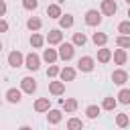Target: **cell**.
Masks as SVG:
<instances>
[{"label": "cell", "mask_w": 130, "mask_h": 130, "mask_svg": "<svg viewBox=\"0 0 130 130\" xmlns=\"http://www.w3.org/2000/svg\"><path fill=\"white\" fill-rule=\"evenodd\" d=\"M126 4H128V6H130V0H126Z\"/></svg>", "instance_id": "cell-37"}, {"label": "cell", "mask_w": 130, "mask_h": 130, "mask_svg": "<svg viewBox=\"0 0 130 130\" xmlns=\"http://www.w3.org/2000/svg\"><path fill=\"white\" fill-rule=\"evenodd\" d=\"M116 106H118V100H116L114 95H108V98H104V102H102V110H108V112L116 110Z\"/></svg>", "instance_id": "cell-20"}, {"label": "cell", "mask_w": 130, "mask_h": 130, "mask_svg": "<svg viewBox=\"0 0 130 130\" xmlns=\"http://www.w3.org/2000/svg\"><path fill=\"white\" fill-rule=\"evenodd\" d=\"M22 100V89H16V87H10L6 91V102L8 104H18Z\"/></svg>", "instance_id": "cell-9"}, {"label": "cell", "mask_w": 130, "mask_h": 130, "mask_svg": "<svg viewBox=\"0 0 130 130\" xmlns=\"http://www.w3.org/2000/svg\"><path fill=\"white\" fill-rule=\"evenodd\" d=\"M100 112H102L100 106H87V108H85V116H87L89 120H95V118L100 116Z\"/></svg>", "instance_id": "cell-27"}, {"label": "cell", "mask_w": 130, "mask_h": 130, "mask_svg": "<svg viewBox=\"0 0 130 130\" xmlns=\"http://www.w3.org/2000/svg\"><path fill=\"white\" fill-rule=\"evenodd\" d=\"M61 110H49L47 112V120H49V124H59L61 122Z\"/></svg>", "instance_id": "cell-23"}, {"label": "cell", "mask_w": 130, "mask_h": 130, "mask_svg": "<svg viewBox=\"0 0 130 130\" xmlns=\"http://www.w3.org/2000/svg\"><path fill=\"white\" fill-rule=\"evenodd\" d=\"M130 124V116L128 114H116V126L118 128H126Z\"/></svg>", "instance_id": "cell-28"}, {"label": "cell", "mask_w": 130, "mask_h": 130, "mask_svg": "<svg viewBox=\"0 0 130 130\" xmlns=\"http://www.w3.org/2000/svg\"><path fill=\"white\" fill-rule=\"evenodd\" d=\"M47 16H49V18H61V16H63L61 6H59V4H49V8H47Z\"/></svg>", "instance_id": "cell-21"}, {"label": "cell", "mask_w": 130, "mask_h": 130, "mask_svg": "<svg viewBox=\"0 0 130 130\" xmlns=\"http://www.w3.org/2000/svg\"><path fill=\"white\" fill-rule=\"evenodd\" d=\"M47 43H49V45H61V43H63V32H61V28H51V30L47 32Z\"/></svg>", "instance_id": "cell-8"}, {"label": "cell", "mask_w": 130, "mask_h": 130, "mask_svg": "<svg viewBox=\"0 0 130 130\" xmlns=\"http://www.w3.org/2000/svg\"><path fill=\"white\" fill-rule=\"evenodd\" d=\"M112 81H114L116 85H124V83L128 81V73H126L124 69H114V73H112Z\"/></svg>", "instance_id": "cell-10"}, {"label": "cell", "mask_w": 130, "mask_h": 130, "mask_svg": "<svg viewBox=\"0 0 130 130\" xmlns=\"http://www.w3.org/2000/svg\"><path fill=\"white\" fill-rule=\"evenodd\" d=\"M100 22H102V12H100V10L91 8V10L85 12V24H87V26H98Z\"/></svg>", "instance_id": "cell-2"}, {"label": "cell", "mask_w": 130, "mask_h": 130, "mask_svg": "<svg viewBox=\"0 0 130 130\" xmlns=\"http://www.w3.org/2000/svg\"><path fill=\"white\" fill-rule=\"evenodd\" d=\"M63 110H65L67 114H73V112L77 110V100H75V98H67V100L63 102Z\"/></svg>", "instance_id": "cell-22"}, {"label": "cell", "mask_w": 130, "mask_h": 130, "mask_svg": "<svg viewBox=\"0 0 130 130\" xmlns=\"http://www.w3.org/2000/svg\"><path fill=\"white\" fill-rule=\"evenodd\" d=\"M45 41H47V37H43L39 32H32L30 35V47H35V49H41L45 45Z\"/></svg>", "instance_id": "cell-19"}, {"label": "cell", "mask_w": 130, "mask_h": 130, "mask_svg": "<svg viewBox=\"0 0 130 130\" xmlns=\"http://www.w3.org/2000/svg\"><path fill=\"white\" fill-rule=\"evenodd\" d=\"M116 98H118V102H120V104L128 106V104H130V89H128V87H122V89L118 91V95H116Z\"/></svg>", "instance_id": "cell-24"}, {"label": "cell", "mask_w": 130, "mask_h": 130, "mask_svg": "<svg viewBox=\"0 0 130 130\" xmlns=\"http://www.w3.org/2000/svg\"><path fill=\"white\" fill-rule=\"evenodd\" d=\"M128 20H130V6H128Z\"/></svg>", "instance_id": "cell-36"}, {"label": "cell", "mask_w": 130, "mask_h": 130, "mask_svg": "<svg viewBox=\"0 0 130 130\" xmlns=\"http://www.w3.org/2000/svg\"><path fill=\"white\" fill-rule=\"evenodd\" d=\"M67 130H83V122L79 118H69L67 120Z\"/></svg>", "instance_id": "cell-29"}, {"label": "cell", "mask_w": 130, "mask_h": 130, "mask_svg": "<svg viewBox=\"0 0 130 130\" xmlns=\"http://www.w3.org/2000/svg\"><path fill=\"white\" fill-rule=\"evenodd\" d=\"M18 130H32V128H30V126H20Z\"/></svg>", "instance_id": "cell-35"}, {"label": "cell", "mask_w": 130, "mask_h": 130, "mask_svg": "<svg viewBox=\"0 0 130 130\" xmlns=\"http://www.w3.org/2000/svg\"><path fill=\"white\" fill-rule=\"evenodd\" d=\"M116 45H118L120 49H130V37L118 35V37H116Z\"/></svg>", "instance_id": "cell-30"}, {"label": "cell", "mask_w": 130, "mask_h": 130, "mask_svg": "<svg viewBox=\"0 0 130 130\" xmlns=\"http://www.w3.org/2000/svg\"><path fill=\"white\" fill-rule=\"evenodd\" d=\"M91 41H93L95 47H106V43H108V35H106V32H93V35H91Z\"/></svg>", "instance_id": "cell-18"}, {"label": "cell", "mask_w": 130, "mask_h": 130, "mask_svg": "<svg viewBox=\"0 0 130 130\" xmlns=\"http://www.w3.org/2000/svg\"><path fill=\"white\" fill-rule=\"evenodd\" d=\"M57 75H61V69H59L57 65H49V69H47V77H57Z\"/></svg>", "instance_id": "cell-32"}, {"label": "cell", "mask_w": 130, "mask_h": 130, "mask_svg": "<svg viewBox=\"0 0 130 130\" xmlns=\"http://www.w3.org/2000/svg\"><path fill=\"white\" fill-rule=\"evenodd\" d=\"M104 16H114L118 12V4L116 0H102V10H100Z\"/></svg>", "instance_id": "cell-6"}, {"label": "cell", "mask_w": 130, "mask_h": 130, "mask_svg": "<svg viewBox=\"0 0 130 130\" xmlns=\"http://www.w3.org/2000/svg\"><path fill=\"white\" fill-rule=\"evenodd\" d=\"M41 26H43V20H41L39 16H30V18L26 20V28H28V30H32V32H37Z\"/></svg>", "instance_id": "cell-17"}, {"label": "cell", "mask_w": 130, "mask_h": 130, "mask_svg": "<svg viewBox=\"0 0 130 130\" xmlns=\"http://www.w3.org/2000/svg\"><path fill=\"white\" fill-rule=\"evenodd\" d=\"M49 91L53 95H63L65 93V81H49Z\"/></svg>", "instance_id": "cell-13"}, {"label": "cell", "mask_w": 130, "mask_h": 130, "mask_svg": "<svg viewBox=\"0 0 130 130\" xmlns=\"http://www.w3.org/2000/svg\"><path fill=\"white\" fill-rule=\"evenodd\" d=\"M73 55H75V45H73V43H61V45H59V59L71 61Z\"/></svg>", "instance_id": "cell-1"}, {"label": "cell", "mask_w": 130, "mask_h": 130, "mask_svg": "<svg viewBox=\"0 0 130 130\" xmlns=\"http://www.w3.org/2000/svg\"><path fill=\"white\" fill-rule=\"evenodd\" d=\"M75 75H77V71L73 69V67H69V65H65L63 69H61V81H73L75 79Z\"/></svg>", "instance_id": "cell-14"}, {"label": "cell", "mask_w": 130, "mask_h": 130, "mask_svg": "<svg viewBox=\"0 0 130 130\" xmlns=\"http://www.w3.org/2000/svg\"><path fill=\"white\" fill-rule=\"evenodd\" d=\"M49 110H51V100L49 98H39L35 102V112L43 114V112H49Z\"/></svg>", "instance_id": "cell-11"}, {"label": "cell", "mask_w": 130, "mask_h": 130, "mask_svg": "<svg viewBox=\"0 0 130 130\" xmlns=\"http://www.w3.org/2000/svg\"><path fill=\"white\" fill-rule=\"evenodd\" d=\"M20 89L24 91V93H35L37 91V79H32V77H22L20 79Z\"/></svg>", "instance_id": "cell-7"}, {"label": "cell", "mask_w": 130, "mask_h": 130, "mask_svg": "<svg viewBox=\"0 0 130 130\" xmlns=\"http://www.w3.org/2000/svg\"><path fill=\"white\" fill-rule=\"evenodd\" d=\"M24 59H26V57H24L20 51H10V53H8V65L14 67V69H16V67H22V65H24Z\"/></svg>", "instance_id": "cell-3"}, {"label": "cell", "mask_w": 130, "mask_h": 130, "mask_svg": "<svg viewBox=\"0 0 130 130\" xmlns=\"http://www.w3.org/2000/svg\"><path fill=\"white\" fill-rule=\"evenodd\" d=\"M93 67H95V61H93V57H81L79 61H77V69L79 71H83V73H89V71H93Z\"/></svg>", "instance_id": "cell-5"}, {"label": "cell", "mask_w": 130, "mask_h": 130, "mask_svg": "<svg viewBox=\"0 0 130 130\" xmlns=\"http://www.w3.org/2000/svg\"><path fill=\"white\" fill-rule=\"evenodd\" d=\"M22 6H24L26 10H37V6H39V0H22Z\"/></svg>", "instance_id": "cell-33"}, {"label": "cell", "mask_w": 130, "mask_h": 130, "mask_svg": "<svg viewBox=\"0 0 130 130\" xmlns=\"http://www.w3.org/2000/svg\"><path fill=\"white\" fill-rule=\"evenodd\" d=\"M75 47H83L85 43H87V37H85V32H73V41H71Z\"/></svg>", "instance_id": "cell-26"}, {"label": "cell", "mask_w": 130, "mask_h": 130, "mask_svg": "<svg viewBox=\"0 0 130 130\" xmlns=\"http://www.w3.org/2000/svg\"><path fill=\"white\" fill-rule=\"evenodd\" d=\"M126 61H128L126 49H116V51H114V63H116V65H126Z\"/></svg>", "instance_id": "cell-16"}, {"label": "cell", "mask_w": 130, "mask_h": 130, "mask_svg": "<svg viewBox=\"0 0 130 130\" xmlns=\"http://www.w3.org/2000/svg\"><path fill=\"white\" fill-rule=\"evenodd\" d=\"M24 67H26L28 71H37V69L41 67V57H39L37 53H28L26 59H24Z\"/></svg>", "instance_id": "cell-4"}, {"label": "cell", "mask_w": 130, "mask_h": 130, "mask_svg": "<svg viewBox=\"0 0 130 130\" xmlns=\"http://www.w3.org/2000/svg\"><path fill=\"white\" fill-rule=\"evenodd\" d=\"M114 59V53L108 49V47H100L98 49V61L100 63H108V61H112Z\"/></svg>", "instance_id": "cell-12"}, {"label": "cell", "mask_w": 130, "mask_h": 130, "mask_svg": "<svg viewBox=\"0 0 130 130\" xmlns=\"http://www.w3.org/2000/svg\"><path fill=\"white\" fill-rule=\"evenodd\" d=\"M59 26L61 28H71L73 26V14H63L59 18Z\"/></svg>", "instance_id": "cell-25"}, {"label": "cell", "mask_w": 130, "mask_h": 130, "mask_svg": "<svg viewBox=\"0 0 130 130\" xmlns=\"http://www.w3.org/2000/svg\"><path fill=\"white\" fill-rule=\"evenodd\" d=\"M118 32L124 35V37H130V20H122L118 24Z\"/></svg>", "instance_id": "cell-31"}, {"label": "cell", "mask_w": 130, "mask_h": 130, "mask_svg": "<svg viewBox=\"0 0 130 130\" xmlns=\"http://www.w3.org/2000/svg\"><path fill=\"white\" fill-rule=\"evenodd\" d=\"M43 59H45L49 65H55V61L59 59V51H55V49H45V51H43Z\"/></svg>", "instance_id": "cell-15"}, {"label": "cell", "mask_w": 130, "mask_h": 130, "mask_svg": "<svg viewBox=\"0 0 130 130\" xmlns=\"http://www.w3.org/2000/svg\"><path fill=\"white\" fill-rule=\"evenodd\" d=\"M8 30V22H6V18H2L0 20V32H6Z\"/></svg>", "instance_id": "cell-34"}]
</instances>
